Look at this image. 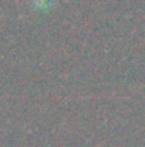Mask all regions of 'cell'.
<instances>
[{"mask_svg":"<svg viewBox=\"0 0 145 147\" xmlns=\"http://www.w3.org/2000/svg\"><path fill=\"white\" fill-rule=\"evenodd\" d=\"M34 3H36V4H39L40 7L46 9V7H48L50 4H53V3H54V0H34Z\"/></svg>","mask_w":145,"mask_h":147,"instance_id":"6da1fadb","label":"cell"}]
</instances>
